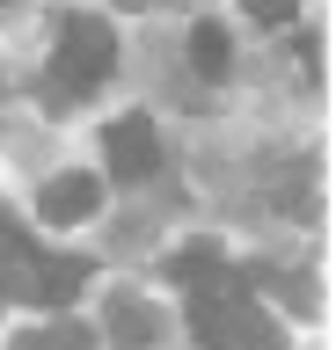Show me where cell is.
<instances>
[{
  "mask_svg": "<svg viewBox=\"0 0 336 350\" xmlns=\"http://www.w3.org/2000/svg\"><path fill=\"white\" fill-rule=\"evenodd\" d=\"M117 66V29L103 15H66L59 22V51H51V73H44V103H81L110 81Z\"/></svg>",
  "mask_w": 336,
  "mask_h": 350,
  "instance_id": "6da1fadb",
  "label": "cell"
},
{
  "mask_svg": "<svg viewBox=\"0 0 336 350\" xmlns=\"http://www.w3.org/2000/svg\"><path fill=\"white\" fill-rule=\"evenodd\" d=\"M81 284H88V262L81 256H37V248H23L0 270V292L23 299V306H66Z\"/></svg>",
  "mask_w": 336,
  "mask_h": 350,
  "instance_id": "7a4b0ae2",
  "label": "cell"
},
{
  "mask_svg": "<svg viewBox=\"0 0 336 350\" xmlns=\"http://www.w3.org/2000/svg\"><path fill=\"white\" fill-rule=\"evenodd\" d=\"M103 153H110L117 183H146V175L161 168V131H154V117H117V124L103 131Z\"/></svg>",
  "mask_w": 336,
  "mask_h": 350,
  "instance_id": "3957f363",
  "label": "cell"
},
{
  "mask_svg": "<svg viewBox=\"0 0 336 350\" xmlns=\"http://www.w3.org/2000/svg\"><path fill=\"white\" fill-rule=\"evenodd\" d=\"M95 204H103V183H95V175H81V168H66L59 183H44V197H37V212H44L51 226H81Z\"/></svg>",
  "mask_w": 336,
  "mask_h": 350,
  "instance_id": "277c9868",
  "label": "cell"
},
{
  "mask_svg": "<svg viewBox=\"0 0 336 350\" xmlns=\"http://www.w3.org/2000/svg\"><path fill=\"white\" fill-rule=\"evenodd\" d=\"M190 59H198L205 81L227 73V29H220V22H198V29H190Z\"/></svg>",
  "mask_w": 336,
  "mask_h": 350,
  "instance_id": "5b68a950",
  "label": "cell"
},
{
  "mask_svg": "<svg viewBox=\"0 0 336 350\" xmlns=\"http://www.w3.org/2000/svg\"><path fill=\"white\" fill-rule=\"evenodd\" d=\"M15 350H88V328H81V321H51V328L15 336Z\"/></svg>",
  "mask_w": 336,
  "mask_h": 350,
  "instance_id": "8992f818",
  "label": "cell"
},
{
  "mask_svg": "<svg viewBox=\"0 0 336 350\" xmlns=\"http://www.w3.org/2000/svg\"><path fill=\"white\" fill-rule=\"evenodd\" d=\"M110 328H117V343H146V336H154V321H146V306H132V299H125V306H117V314H110Z\"/></svg>",
  "mask_w": 336,
  "mask_h": 350,
  "instance_id": "52a82bcc",
  "label": "cell"
},
{
  "mask_svg": "<svg viewBox=\"0 0 336 350\" xmlns=\"http://www.w3.org/2000/svg\"><path fill=\"white\" fill-rule=\"evenodd\" d=\"M23 248H29V234H23V226H15L8 212H0V270H8V262L23 256Z\"/></svg>",
  "mask_w": 336,
  "mask_h": 350,
  "instance_id": "ba28073f",
  "label": "cell"
},
{
  "mask_svg": "<svg viewBox=\"0 0 336 350\" xmlns=\"http://www.w3.org/2000/svg\"><path fill=\"white\" fill-rule=\"evenodd\" d=\"M248 15L256 22H292V8H300V0H242Z\"/></svg>",
  "mask_w": 336,
  "mask_h": 350,
  "instance_id": "9c48e42d",
  "label": "cell"
}]
</instances>
